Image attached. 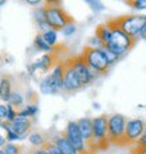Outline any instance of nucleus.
Instances as JSON below:
<instances>
[{
	"instance_id": "nucleus-20",
	"label": "nucleus",
	"mask_w": 146,
	"mask_h": 154,
	"mask_svg": "<svg viewBox=\"0 0 146 154\" xmlns=\"http://www.w3.org/2000/svg\"><path fill=\"white\" fill-rule=\"evenodd\" d=\"M28 140H30V143H31L34 147H41L45 143V140H46V139H45L41 133L35 132V133H31V134H30Z\"/></svg>"
},
{
	"instance_id": "nucleus-14",
	"label": "nucleus",
	"mask_w": 146,
	"mask_h": 154,
	"mask_svg": "<svg viewBox=\"0 0 146 154\" xmlns=\"http://www.w3.org/2000/svg\"><path fill=\"white\" fill-rule=\"evenodd\" d=\"M13 91V77L10 74H3L0 77V98L8 102Z\"/></svg>"
},
{
	"instance_id": "nucleus-22",
	"label": "nucleus",
	"mask_w": 146,
	"mask_h": 154,
	"mask_svg": "<svg viewBox=\"0 0 146 154\" xmlns=\"http://www.w3.org/2000/svg\"><path fill=\"white\" fill-rule=\"evenodd\" d=\"M41 147H42V149H45V150L48 151L49 154H62L61 150L58 149L56 144H55V143H53L51 139H49V140H45V143Z\"/></svg>"
},
{
	"instance_id": "nucleus-10",
	"label": "nucleus",
	"mask_w": 146,
	"mask_h": 154,
	"mask_svg": "<svg viewBox=\"0 0 146 154\" xmlns=\"http://www.w3.org/2000/svg\"><path fill=\"white\" fill-rule=\"evenodd\" d=\"M81 88H83V85L80 84L79 77L75 73L72 65L66 57L63 60V91L65 93H76Z\"/></svg>"
},
{
	"instance_id": "nucleus-6",
	"label": "nucleus",
	"mask_w": 146,
	"mask_h": 154,
	"mask_svg": "<svg viewBox=\"0 0 146 154\" xmlns=\"http://www.w3.org/2000/svg\"><path fill=\"white\" fill-rule=\"evenodd\" d=\"M93 123V134L94 140H96V146H97V151L107 150L110 147V140H108V115H100V116L91 119Z\"/></svg>"
},
{
	"instance_id": "nucleus-23",
	"label": "nucleus",
	"mask_w": 146,
	"mask_h": 154,
	"mask_svg": "<svg viewBox=\"0 0 146 154\" xmlns=\"http://www.w3.org/2000/svg\"><path fill=\"white\" fill-rule=\"evenodd\" d=\"M143 149H146V129H145L142 136L139 137L138 142L135 143L134 146L129 147V150H143Z\"/></svg>"
},
{
	"instance_id": "nucleus-4",
	"label": "nucleus",
	"mask_w": 146,
	"mask_h": 154,
	"mask_svg": "<svg viewBox=\"0 0 146 154\" xmlns=\"http://www.w3.org/2000/svg\"><path fill=\"white\" fill-rule=\"evenodd\" d=\"M125 123L126 119L124 115L114 114L108 115V140L110 144L118 147H125V140H124V134H125Z\"/></svg>"
},
{
	"instance_id": "nucleus-2",
	"label": "nucleus",
	"mask_w": 146,
	"mask_h": 154,
	"mask_svg": "<svg viewBox=\"0 0 146 154\" xmlns=\"http://www.w3.org/2000/svg\"><path fill=\"white\" fill-rule=\"evenodd\" d=\"M44 17L48 27L52 31H62L70 24H75V18L61 6V2H45Z\"/></svg>"
},
{
	"instance_id": "nucleus-15",
	"label": "nucleus",
	"mask_w": 146,
	"mask_h": 154,
	"mask_svg": "<svg viewBox=\"0 0 146 154\" xmlns=\"http://www.w3.org/2000/svg\"><path fill=\"white\" fill-rule=\"evenodd\" d=\"M96 39L98 41V48L106 49L110 44V29L106 24H98L96 28Z\"/></svg>"
},
{
	"instance_id": "nucleus-16",
	"label": "nucleus",
	"mask_w": 146,
	"mask_h": 154,
	"mask_svg": "<svg viewBox=\"0 0 146 154\" xmlns=\"http://www.w3.org/2000/svg\"><path fill=\"white\" fill-rule=\"evenodd\" d=\"M40 88H41V93H42V94H58L59 91H61L51 74H48L44 80L41 81Z\"/></svg>"
},
{
	"instance_id": "nucleus-33",
	"label": "nucleus",
	"mask_w": 146,
	"mask_h": 154,
	"mask_svg": "<svg viewBox=\"0 0 146 154\" xmlns=\"http://www.w3.org/2000/svg\"><path fill=\"white\" fill-rule=\"evenodd\" d=\"M0 125H2V119H0Z\"/></svg>"
},
{
	"instance_id": "nucleus-25",
	"label": "nucleus",
	"mask_w": 146,
	"mask_h": 154,
	"mask_svg": "<svg viewBox=\"0 0 146 154\" xmlns=\"http://www.w3.org/2000/svg\"><path fill=\"white\" fill-rule=\"evenodd\" d=\"M103 51H104V55H106L107 62H108V65H110V66L114 65L115 62H118V59H119V57H118L117 55H114L113 52H110V51H107V49H103Z\"/></svg>"
},
{
	"instance_id": "nucleus-18",
	"label": "nucleus",
	"mask_w": 146,
	"mask_h": 154,
	"mask_svg": "<svg viewBox=\"0 0 146 154\" xmlns=\"http://www.w3.org/2000/svg\"><path fill=\"white\" fill-rule=\"evenodd\" d=\"M24 147L20 144H13V143H7L6 146L2 149V154H24Z\"/></svg>"
},
{
	"instance_id": "nucleus-34",
	"label": "nucleus",
	"mask_w": 146,
	"mask_h": 154,
	"mask_svg": "<svg viewBox=\"0 0 146 154\" xmlns=\"http://www.w3.org/2000/svg\"><path fill=\"white\" fill-rule=\"evenodd\" d=\"M0 154H2V150H0Z\"/></svg>"
},
{
	"instance_id": "nucleus-29",
	"label": "nucleus",
	"mask_w": 146,
	"mask_h": 154,
	"mask_svg": "<svg viewBox=\"0 0 146 154\" xmlns=\"http://www.w3.org/2000/svg\"><path fill=\"white\" fill-rule=\"evenodd\" d=\"M138 38H141V39H146V24L145 27L142 28V31H141V34L138 35Z\"/></svg>"
},
{
	"instance_id": "nucleus-24",
	"label": "nucleus",
	"mask_w": 146,
	"mask_h": 154,
	"mask_svg": "<svg viewBox=\"0 0 146 154\" xmlns=\"http://www.w3.org/2000/svg\"><path fill=\"white\" fill-rule=\"evenodd\" d=\"M126 6L132 8H138V10H146V0H128L125 2Z\"/></svg>"
},
{
	"instance_id": "nucleus-11",
	"label": "nucleus",
	"mask_w": 146,
	"mask_h": 154,
	"mask_svg": "<svg viewBox=\"0 0 146 154\" xmlns=\"http://www.w3.org/2000/svg\"><path fill=\"white\" fill-rule=\"evenodd\" d=\"M65 132H66L68 139H69V142L72 143L73 147L77 150V153L79 154H90L89 151H87V149H86L84 140H83V137H81L80 130H79V128H77L76 122L70 121L69 123H68V126H66Z\"/></svg>"
},
{
	"instance_id": "nucleus-3",
	"label": "nucleus",
	"mask_w": 146,
	"mask_h": 154,
	"mask_svg": "<svg viewBox=\"0 0 146 154\" xmlns=\"http://www.w3.org/2000/svg\"><path fill=\"white\" fill-rule=\"evenodd\" d=\"M83 57H84L86 63L90 67V70L93 72V74L96 76V73L104 74L108 72L110 65L107 62V57L104 55V51L101 48H96V46H84L83 52H81Z\"/></svg>"
},
{
	"instance_id": "nucleus-27",
	"label": "nucleus",
	"mask_w": 146,
	"mask_h": 154,
	"mask_svg": "<svg viewBox=\"0 0 146 154\" xmlns=\"http://www.w3.org/2000/svg\"><path fill=\"white\" fill-rule=\"evenodd\" d=\"M0 119H7V105H0Z\"/></svg>"
},
{
	"instance_id": "nucleus-17",
	"label": "nucleus",
	"mask_w": 146,
	"mask_h": 154,
	"mask_svg": "<svg viewBox=\"0 0 146 154\" xmlns=\"http://www.w3.org/2000/svg\"><path fill=\"white\" fill-rule=\"evenodd\" d=\"M24 104V97H23V93L20 90H14L11 91V95H10V100H8V105H11L13 108L14 106H23Z\"/></svg>"
},
{
	"instance_id": "nucleus-5",
	"label": "nucleus",
	"mask_w": 146,
	"mask_h": 154,
	"mask_svg": "<svg viewBox=\"0 0 146 154\" xmlns=\"http://www.w3.org/2000/svg\"><path fill=\"white\" fill-rule=\"evenodd\" d=\"M118 27L131 38H136L146 24V16L143 14H131V16L115 17Z\"/></svg>"
},
{
	"instance_id": "nucleus-8",
	"label": "nucleus",
	"mask_w": 146,
	"mask_h": 154,
	"mask_svg": "<svg viewBox=\"0 0 146 154\" xmlns=\"http://www.w3.org/2000/svg\"><path fill=\"white\" fill-rule=\"evenodd\" d=\"M145 129H146V122L143 119H131V121H126L125 134H124L125 147L134 146L135 143L139 140V137L143 134Z\"/></svg>"
},
{
	"instance_id": "nucleus-31",
	"label": "nucleus",
	"mask_w": 146,
	"mask_h": 154,
	"mask_svg": "<svg viewBox=\"0 0 146 154\" xmlns=\"http://www.w3.org/2000/svg\"><path fill=\"white\" fill-rule=\"evenodd\" d=\"M6 142H7V140H6V137H3V136L0 134V147L6 146Z\"/></svg>"
},
{
	"instance_id": "nucleus-19",
	"label": "nucleus",
	"mask_w": 146,
	"mask_h": 154,
	"mask_svg": "<svg viewBox=\"0 0 146 154\" xmlns=\"http://www.w3.org/2000/svg\"><path fill=\"white\" fill-rule=\"evenodd\" d=\"M34 45H35L36 49H40V51H44V52H51V46H49L46 42L44 41V38H42V35L41 34H36L35 35V39H34Z\"/></svg>"
},
{
	"instance_id": "nucleus-1",
	"label": "nucleus",
	"mask_w": 146,
	"mask_h": 154,
	"mask_svg": "<svg viewBox=\"0 0 146 154\" xmlns=\"http://www.w3.org/2000/svg\"><path fill=\"white\" fill-rule=\"evenodd\" d=\"M104 24L107 25V28L110 29V44L107 46V51L113 52L114 55H117L118 57H121L122 55H125L128 51L135 46L136 44V38L128 37L119 27H118L115 18H110Z\"/></svg>"
},
{
	"instance_id": "nucleus-12",
	"label": "nucleus",
	"mask_w": 146,
	"mask_h": 154,
	"mask_svg": "<svg viewBox=\"0 0 146 154\" xmlns=\"http://www.w3.org/2000/svg\"><path fill=\"white\" fill-rule=\"evenodd\" d=\"M10 126H11V130L18 136L20 140L28 137L30 134H31V129H33L31 119H28V118H20V116H17L13 122H10Z\"/></svg>"
},
{
	"instance_id": "nucleus-32",
	"label": "nucleus",
	"mask_w": 146,
	"mask_h": 154,
	"mask_svg": "<svg viewBox=\"0 0 146 154\" xmlns=\"http://www.w3.org/2000/svg\"><path fill=\"white\" fill-rule=\"evenodd\" d=\"M27 4H40V2H38V0H35V2H33V0H30V2H27Z\"/></svg>"
},
{
	"instance_id": "nucleus-13",
	"label": "nucleus",
	"mask_w": 146,
	"mask_h": 154,
	"mask_svg": "<svg viewBox=\"0 0 146 154\" xmlns=\"http://www.w3.org/2000/svg\"><path fill=\"white\" fill-rule=\"evenodd\" d=\"M52 142L56 144V147L61 150L62 154H79L76 149L73 147V144L69 142L65 130H62L59 134H56V136L52 139Z\"/></svg>"
},
{
	"instance_id": "nucleus-28",
	"label": "nucleus",
	"mask_w": 146,
	"mask_h": 154,
	"mask_svg": "<svg viewBox=\"0 0 146 154\" xmlns=\"http://www.w3.org/2000/svg\"><path fill=\"white\" fill-rule=\"evenodd\" d=\"M89 4L91 6L93 10H104V6L101 3H96V2H89Z\"/></svg>"
},
{
	"instance_id": "nucleus-21",
	"label": "nucleus",
	"mask_w": 146,
	"mask_h": 154,
	"mask_svg": "<svg viewBox=\"0 0 146 154\" xmlns=\"http://www.w3.org/2000/svg\"><path fill=\"white\" fill-rule=\"evenodd\" d=\"M41 35H42L44 41L49 45V46H51V48L56 45V32H55V31L49 29V31H46V32H44V34H41Z\"/></svg>"
},
{
	"instance_id": "nucleus-9",
	"label": "nucleus",
	"mask_w": 146,
	"mask_h": 154,
	"mask_svg": "<svg viewBox=\"0 0 146 154\" xmlns=\"http://www.w3.org/2000/svg\"><path fill=\"white\" fill-rule=\"evenodd\" d=\"M77 128L80 130V134L83 140H84L86 149L90 154H96L97 153V146H96V140H94V134H93V123L90 118H80L76 122Z\"/></svg>"
},
{
	"instance_id": "nucleus-7",
	"label": "nucleus",
	"mask_w": 146,
	"mask_h": 154,
	"mask_svg": "<svg viewBox=\"0 0 146 154\" xmlns=\"http://www.w3.org/2000/svg\"><path fill=\"white\" fill-rule=\"evenodd\" d=\"M68 60H69V63L72 65L73 70H75V73L77 74L79 80H80V84L83 85V87H86V85L90 84V83L94 80V77L96 76H94L93 72H91L90 67L87 66V63H86L84 57H83L81 53L69 56L68 57Z\"/></svg>"
},
{
	"instance_id": "nucleus-26",
	"label": "nucleus",
	"mask_w": 146,
	"mask_h": 154,
	"mask_svg": "<svg viewBox=\"0 0 146 154\" xmlns=\"http://www.w3.org/2000/svg\"><path fill=\"white\" fill-rule=\"evenodd\" d=\"M75 31H76L75 24H70V25H68V27H65V28L62 29V34H63L65 37H70V35H73V34H75Z\"/></svg>"
},
{
	"instance_id": "nucleus-30",
	"label": "nucleus",
	"mask_w": 146,
	"mask_h": 154,
	"mask_svg": "<svg viewBox=\"0 0 146 154\" xmlns=\"http://www.w3.org/2000/svg\"><path fill=\"white\" fill-rule=\"evenodd\" d=\"M131 154H146V149L143 150H129Z\"/></svg>"
}]
</instances>
